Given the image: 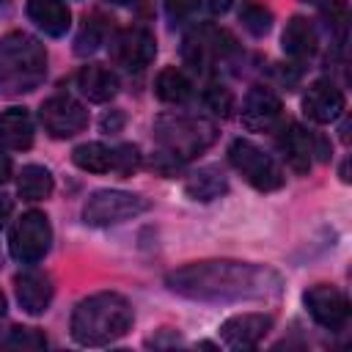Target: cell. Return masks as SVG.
Wrapping results in <instances>:
<instances>
[{
    "instance_id": "cb8c5ba5",
    "label": "cell",
    "mask_w": 352,
    "mask_h": 352,
    "mask_svg": "<svg viewBox=\"0 0 352 352\" xmlns=\"http://www.w3.org/2000/svg\"><path fill=\"white\" fill-rule=\"evenodd\" d=\"M72 160H74L77 168H82V170H88V173H107V170H113V165H116L113 148H107L104 143H96V140L77 146V148L72 151Z\"/></svg>"
},
{
    "instance_id": "f35d334b",
    "label": "cell",
    "mask_w": 352,
    "mask_h": 352,
    "mask_svg": "<svg viewBox=\"0 0 352 352\" xmlns=\"http://www.w3.org/2000/svg\"><path fill=\"white\" fill-rule=\"evenodd\" d=\"M302 3H316V0H302Z\"/></svg>"
},
{
    "instance_id": "484cf974",
    "label": "cell",
    "mask_w": 352,
    "mask_h": 352,
    "mask_svg": "<svg viewBox=\"0 0 352 352\" xmlns=\"http://www.w3.org/2000/svg\"><path fill=\"white\" fill-rule=\"evenodd\" d=\"M102 41H104V25H102L99 16H91V19H85V25H82V30H80V36H77L74 52H77V55H88V52H94Z\"/></svg>"
},
{
    "instance_id": "2e32d148",
    "label": "cell",
    "mask_w": 352,
    "mask_h": 352,
    "mask_svg": "<svg viewBox=\"0 0 352 352\" xmlns=\"http://www.w3.org/2000/svg\"><path fill=\"white\" fill-rule=\"evenodd\" d=\"M14 286H16V300H19L25 314L38 316V314H44L50 308L52 292H55L50 275H44V272H22V275H16Z\"/></svg>"
},
{
    "instance_id": "83f0119b",
    "label": "cell",
    "mask_w": 352,
    "mask_h": 352,
    "mask_svg": "<svg viewBox=\"0 0 352 352\" xmlns=\"http://www.w3.org/2000/svg\"><path fill=\"white\" fill-rule=\"evenodd\" d=\"M322 16L327 19V25L338 33H344L346 22H349V3L346 0H324L322 6Z\"/></svg>"
},
{
    "instance_id": "4fadbf2b",
    "label": "cell",
    "mask_w": 352,
    "mask_h": 352,
    "mask_svg": "<svg viewBox=\"0 0 352 352\" xmlns=\"http://www.w3.org/2000/svg\"><path fill=\"white\" fill-rule=\"evenodd\" d=\"M272 330L270 314H236L220 324V338L231 349H253Z\"/></svg>"
},
{
    "instance_id": "30bf717a",
    "label": "cell",
    "mask_w": 352,
    "mask_h": 352,
    "mask_svg": "<svg viewBox=\"0 0 352 352\" xmlns=\"http://www.w3.org/2000/svg\"><path fill=\"white\" fill-rule=\"evenodd\" d=\"M302 300H305V308L314 316V322L322 324L324 330L338 333V330L346 327V322H349V300H346V294L341 289H336L330 283H316L302 294Z\"/></svg>"
},
{
    "instance_id": "e575fe53",
    "label": "cell",
    "mask_w": 352,
    "mask_h": 352,
    "mask_svg": "<svg viewBox=\"0 0 352 352\" xmlns=\"http://www.w3.org/2000/svg\"><path fill=\"white\" fill-rule=\"evenodd\" d=\"M8 176H11V160H8V154H3V148H0V184H3Z\"/></svg>"
},
{
    "instance_id": "9c48e42d",
    "label": "cell",
    "mask_w": 352,
    "mask_h": 352,
    "mask_svg": "<svg viewBox=\"0 0 352 352\" xmlns=\"http://www.w3.org/2000/svg\"><path fill=\"white\" fill-rule=\"evenodd\" d=\"M157 55L154 33L146 28H124L110 36V58L126 72H143Z\"/></svg>"
},
{
    "instance_id": "f546056e",
    "label": "cell",
    "mask_w": 352,
    "mask_h": 352,
    "mask_svg": "<svg viewBox=\"0 0 352 352\" xmlns=\"http://www.w3.org/2000/svg\"><path fill=\"white\" fill-rule=\"evenodd\" d=\"M113 154H116L113 170H118L121 176H129L132 170H138V165H140V151H138V146L124 143V146H118Z\"/></svg>"
},
{
    "instance_id": "d4e9b609",
    "label": "cell",
    "mask_w": 352,
    "mask_h": 352,
    "mask_svg": "<svg viewBox=\"0 0 352 352\" xmlns=\"http://www.w3.org/2000/svg\"><path fill=\"white\" fill-rule=\"evenodd\" d=\"M239 22L245 25L248 33H253V36H264V33H270V28H272V14H270L261 3H256V0H245V3L239 6Z\"/></svg>"
},
{
    "instance_id": "277c9868",
    "label": "cell",
    "mask_w": 352,
    "mask_h": 352,
    "mask_svg": "<svg viewBox=\"0 0 352 352\" xmlns=\"http://www.w3.org/2000/svg\"><path fill=\"white\" fill-rule=\"evenodd\" d=\"M217 140V126L201 116L162 113L154 118V143L170 162H187Z\"/></svg>"
},
{
    "instance_id": "7a4b0ae2",
    "label": "cell",
    "mask_w": 352,
    "mask_h": 352,
    "mask_svg": "<svg viewBox=\"0 0 352 352\" xmlns=\"http://www.w3.org/2000/svg\"><path fill=\"white\" fill-rule=\"evenodd\" d=\"M132 305L124 294L96 292L85 297L72 314V338L82 346H104L118 341L132 327Z\"/></svg>"
},
{
    "instance_id": "d590c367",
    "label": "cell",
    "mask_w": 352,
    "mask_h": 352,
    "mask_svg": "<svg viewBox=\"0 0 352 352\" xmlns=\"http://www.w3.org/2000/svg\"><path fill=\"white\" fill-rule=\"evenodd\" d=\"M6 314V297H3V292H0V316Z\"/></svg>"
},
{
    "instance_id": "8992f818",
    "label": "cell",
    "mask_w": 352,
    "mask_h": 352,
    "mask_svg": "<svg viewBox=\"0 0 352 352\" xmlns=\"http://www.w3.org/2000/svg\"><path fill=\"white\" fill-rule=\"evenodd\" d=\"M146 209H148V201L143 195H135L126 190H96L82 206V220L88 226L104 228V226H118L124 220H132Z\"/></svg>"
},
{
    "instance_id": "5bb4252c",
    "label": "cell",
    "mask_w": 352,
    "mask_h": 352,
    "mask_svg": "<svg viewBox=\"0 0 352 352\" xmlns=\"http://www.w3.org/2000/svg\"><path fill=\"white\" fill-rule=\"evenodd\" d=\"M346 107V99H344V91L330 82V80H316L308 85L305 96H302V110L311 121L316 124H330L336 121Z\"/></svg>"
},
{
    "instance_id": "d6986e66",
    "label": "cell",
    "mask_w": 352,
    "mask_h": 352,
    "mask_svg": "<svg viewBox=\"0 0 352 352\" xmlns=\"http://www.w3.org/2000/svg\"><path fill=\"white\" fill-rule=\"evenodd\" d=\"M77 88L91 102H107L118 94V77L102 63H88L77 72Z\"/></svg>"
},
{
    "instance_id": "7402d4cb",
    "label": "cell",
    "mask_w": 352,
    "mask_h": 352,
    "mask_svg": "<svg viewBox=\"0 0 352 352\" xmlns=\"http://www.w3.org/2000/svg\"><path fill=\"white\" fill-rule=\"evenodd\" d=\"M52 173L44 168V165H25L19 170V179H16V190L25 201H44L52 195Z\"/></svg>"
},
{
    "instance_id": "1f68e13d",
    "label": "cell",
    "mask_w": 352,
    "mask_h": 352,
    "mask_svg": "<svg viewBox=\"0 0 352 352\" xmlns=\"http://www.w3.org/2000/svg\"><path fill=\"white\" fill-rule=\"evenodd\" d=\"M121 126H124V113H121V110L104 113V118H102V129H104V132H118Z\"/></svg>"
},
{
    "instance_id": "d6a6232c",
    "label": "cell",
    "mask_w": 352,
    "mask_h": 352,
    "mask_svg": "<svg viewBox=\"0 0 352 352\" xmlns=\"http://www.w3.org/2000/svg\"><path fill=\"white\" fill-rule=\"evenodd\" d=\"M234 0H198V6H204L209 14H226L231 8Z\"/></svg>"
},
{
    "instance_id": "8d00e7d4",
    "label": "cell",
    "mask_w": 352,
    "mask_h": 352,
    "mask_svg": "<svg viewBox=\"0 0 352 352\" xmlns=\"http://www.w3.org/2000/svg\"><path fill=\"white\" fill-rule=\"evenodd\" d=\"M113 3H118V6H129V3H138V0H113Z\"/></svg>"
},
{
    "instance_id": "7c38bea8",
    "label": "cell",
    "mask_w": 352,
    "mask_h": 352,
    "mask_svg": "<svg viewBox=\"0 0 352 352\" xmlns=\"http://www.w3.org/2000/svg\"><path fill=\"white\" fill-rule=\"evenodd\" d=\"M280 99L267 85H253L242 102V124L250 132H270L280 121Z\"/></svg>"
},
{
    "instance_id": "ba28073f",
    "label": "cell",
    "mask_w": 352,
    "mask_h": 352,
    "mask_svg": "<svg viewBox=\"0 0 352 352\" xmlns=\"http://www.w3.org/2000/svg\"><path fill=\"white\" fill-rule=\"evenodd\" d=\"M234 50H236V41L228 30L214 28V25H201L187 33L182 55L195 72H209L217 60H223Z\"/></svg>"
},
{
    "instance_id": "52a82bcc",
    "label": "cell",
    "mask_w": 352,
    "mask_h": 352,
    "mask_svg": "<svg viewBox=\"0 0 352 352\" xmlns=\"http://www.w3.org/2000/svg\"><path fill=\"white\" fill-rule=\"evenodd\" d=\"M50 242H52V228H50V220L44 212H25L14 226H11V234H8V250L16 261L22 264H36L47 256L50 250Z\"/></svg>"
},
{
    "instance_id": "ac0fdd59",
    "label": "cell",
    "mask_w": 352,
    "mask_h": 352,
    "mask_svg": "<svg viewBox=\"0 0 352 352\" xmlns=\"http://www.w3.org/2000/svg\"><path fill=\"white\" fill-rule=\"evenodd\" d=\"M28 16L47 33V36H63L72 25V11L63 0H28Z\"/></svg>"
},
{
    "instance_id": "9a60e30c",
    "label": "cell",
    "mask_w": 352,
    "mask_h": 352,
    "mask_svg": "<svg viewBox=\"0 0 352 352\" xmlns=\"http://www.w3.org/2000/svg\"><path fill=\"white\" fill-rule=\"evenodd\" d=\"M278 146H280V151H283V157H286V162L294 173H308L311 170V157L316 154V138L305 126L289 124L280 132Z\"/></svg>"
},
{
    "instance_id": "f1b7e54d",
    "label": "cell",
    "mask_w": 352,
    "mask_h": 352,
    "mask_svg": "<svg viewBox=\"0 0 352 352\" xmlns=\"http://www.w3.org/2000/svg\"><path fill=\"white\" fill-rule=\"evenodd\" d=\"M206 104H209L214 113H220V116H228V113L234 110V94H231L226 85H217V82H212V85L206 88Z\"/></svg>"
},
{
    "instance_id": "603a6c76",
    "label": "cell",
    "mask_w": 352,
    "mask_h": 352,
    "mask_svg": "<svg viewBox=\"0 0 352 352\" xmlns=\"http://www.w3.org/2000/svg\"><path fill=\"white\" fill-rule=\"evenodd\" d=\"M154 91H157V96H160L162 102H168V104H182V102L190 99L192 85H190V80H187V74H184L182 69L168 66V69H162V72L157 74Z\"/></svg>"
},
{
    "instance_id": "e0dca14e",
    "label": "cell",
    "mask_w": 352,
    "mask_h": 352,
    "mask_svg": "<svg viewBox=\"0 0 352 352\" xmlns=\"http://www.w3.org/2000/svg\"><path fill=\"white\" fill-rule=\"evenodd\" d=\"M316 44H319V36H316V28L311 19L305 16H292L283 28V36H280V47L289 58L294 60H305L316 52Z\"/></svg>"
},
{
    "instance_id": "ffe728a7",
    "label": "cell",
    "mask_w": 352,
    "mask_h": 352,
    "mask_svg": "<svg viewBox=\"0 0 352 352\" xmlns=\"http://www.w3.org/2000/svg\"><path fill=\"white\" fill-rule=\"evenodd\" d=\"M0 140L14 148V151H25L33 146V118L28 110L22 107H11L6 113H0Z\"/></svg>"
},
{
    "instance_id": "3957f363",
    "label": "cell",
    "mask_w": 352,
    "mask_h": 352,
    "mask_svg": "<svg viewBox=\"0 0 352 352\" xmlns=\"http://www.w3.org/2000/svg\"><path fill=\"white\" fill-rule=\"evenodd\" d=\"M47 77V50L38 38L14 30L0 36V94L19 96L36 91Z\"/></svg>"
},
{
    "instance_id": "44dd1931",
    "label": "cell",
    "mask_w": 352,
    "mask_h": 352,
    "mask_svg": "<svg viewBox=\"0 0 352 352\" xmlns=\"http://www.w3.org/2000/svg\"><path fill=\"white\" fill-rule=\"evenodd\" d=\"M184 190H187V195L195 198V201H214V198H220V195L228 190V179H226V173H223L217 165H206V168L195 170V173L187 179Z\"/></svg>"
},
{
    "instance_id": "8fae6325",
    "label": "cell",
    "mask_w": 352,
    "mask_h": 352,
    "mask_svg": "<svg viewBox=\"0 0 352 352\" xmlns=\"http://www.w3.org/2000/svg\"><path fill=\"white\" fill-rule=\"evenodd\" d=\"M38 118L52 138H74L77 132H82L88 126V110L77 99H72L69 94L50 96L41 104Z\"/></svg>"
},
{
    "instance_id": "4dcf8cb0",
    "label": "cell",
    "mask_w": 352,
    "mask_h": 352,
    "mask_svg": "<svg viewBox=\"0 0 352 352\" xmlns=\"http://www.w3.org/2000/svg\"><path fill=\"white\" fill-rule=\"evenodd\" d=\"M195 8H198V0H165V11H168V16L176 19V22L192 16Z\"/></svg>"
},
{
    "instance_id": "4316f807",
    "label": "cell",
    "mask_w": 352,
    "mask_h": 352,
    "mask_svg": "<svg viewBox=\"0 0 352 352\" xmlns=\"http://www.w3.org/2000/svg\"><path fill=\"white\" fill-rule=\"evenodd\" d=\"M6 346H14V349H44L47 338L36 327H11V336L6 338Z\"/></svg>"
},
{
    "instance_id": "836d02e7",
    "label": "cell",
    "mask_w": 352,
    "mask_h": 352,
    "mask_svg": "<svg viewBox=\"0 0 352 352\" xmlns=\"http://www.w3.org/2000/svg\"><path fill=\"white\" fill-rule=\"evenodd\" d=\"M11 209H14V204H11V198L0 192V228H3V223L8 220V214H11Z\"/></svg>"
},
{
    "instance_id": "5b68a950",
    "label": "cell",
    "mask_w": 352,
    "mask_h": 352,
    "mask_svg": "<svg viewBox=\"0 0 352 352\" xmlns=\"http://www.w3.org/2000/svg\"><path fill=\"white\" fill-rule=\"evenodd\" d=\"M228 160L231 165L236 168V173L256 190L261 192H272V190H280L286 176L280 170V165L264 151L258 148L253 140H245V138H236L231 146H228Z\"/></svg>"
},
{
    "instance_id": "6da1fadb",
    "label": "cell",
    "mask_w": 352,
    "mask_h": 352,
    "mask_svg": "<svg viewBox=\"0 0 352 352\" xmlns=\"http://www.w3.org/2000/svg\"><path fill=\"white\" fill-rule=\"evenodd\" d=\"M168 289L204 302H239V300H272L280 294L283 280L275 270L250 261L212 258L192 261L168 272Z\"/></svg>"
},
{
    "instance_id": "74e56055",
    "label": "cell",
    "mask_w": 352,
    "mask_h": 352,
    "mask_svg": "<svg viewBox=\"0 0 352 352\" xmlns=\"http://www.w3.org/2000/svg\"><path fill=\"white\" fill-rule=\"evenodd\" d=\"M8 3H11V0H0V6H8Z\"/></svg>"
}]
</instances>
